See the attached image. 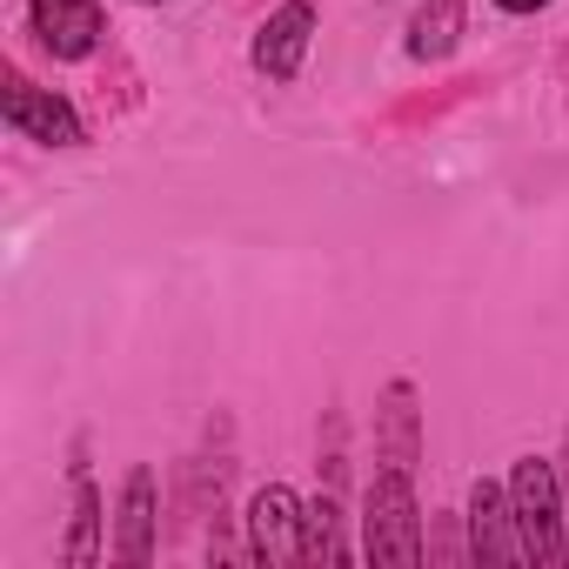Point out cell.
Listing matches in <instances>:
<instances>
[{
  "mask_svg": "<svg viewBox=\"0 0 569 569\" xmlns=\"http://www.w3.org/2000/svg\"><path fill=\"white\" fill-rule=\"evenodd\" d=\"M362 549H369V562H389V569H416L422 562V516H416V476L409 469H389L382 462L369 476Z\"/></svg>",
  "mask_w": 569,
  "mask_h": 569,
  "instance_id": "1",
  "label": "cell"
},
{
  "mask_svg": "<svg viewBox=\"0 0 569 569\" xmlns=\"http://www.w3.org/2000/svg\"><path fill=\"white\" fill-rule=\"evenodd\" d=\"M509 502H516V529H522L529 562H562L569 542H562V476H556V462L522 456L509 469Z\"/></svg>",
  "mask_w": 569,
  "mask_h": 569,
  "instance_id": "2",
  "label": "cell"
},
{
  "mask_svg": "<svg viewBox=\"0 0 569 569\" xmlns=\"http://www.w3.org/2000/svg\"><path fill=\"white\" fill-rule=\"evenodd\" d=\"M0 108H8V128L28 134V141H48V148H81V141H88V134H81V114H74L61 94L34 88L28 74H8V88H0Z\"/></svg>",
  "mask_w": 569,
  "mask_h": 569,
  "instance_id": "3",
  "label": "cell"
},
{
  "mask_svg": "<svg viewBox=\"0 0 569 569\" xmlns=\"http://www.w3.org/2000/svg\"><path fill=\"white\" fill-rule=\"evenodd\" d=\"M248 549H254V562H302V502H296V489H281V482H268V489H254V502H248Z\"/></svg>",
  "mask_w": 569,
  "mask_h": 569,
  "instance_id": "4",
  "label": "cell"
},
{
  "mask_svg": "<svg viewBox=\"0 0 569 569\" xmlns=\"http://www.w3.org/2000/svg\"><path fill=\"white\" fill-rule=\"evenodd\" d=\"M309 41H316V8L309 0H289V8H274L254 34V68L268 81H296L302 61H309Z\"/></svg>",
  "mask_w": 569,
  "mask_h": 569,
  "instance_id": "5",
  "label": "cell"
},
{
  "mask_svg": "<svg viewBox=\"0 0 569 569\" xmlns=\"http://www.w3.org/2000/svg\"><path fill=\"white\" fill-rule=\"evenodd\" d=\"M469 542L482 562H529L522 549V529H516V502H509V482H476L469 489Z\"/></svg>",
  "mask_w": 569,
  "mask_h": 569,
  "instance_id": "6",
  "label": "cell"
},
{
  "mask_svg": "<svg viewBox=\"0 0 569 569\" xmlns=\"http://www.w3.org/2000/svg\"><path fill=\"white\" fill-rule=\"evenodd\" d=\"M28 28H34V41H41L54 61H81V54H94V41H101V8H94V0H34Z\"/></svg>",
  "mask_w": 569,
  "mask_h": 569,
  "instance_id": "7",
  "label": "cell"
},
{
  "mask_svg": "<svg viewBox=\"0 0 569 569\" xmlns=\"http://www.w3.org/2000/svg\"><path fill=\"white\" fill-rule=\"evenodd\" d=\"M114 556L128 562V569H141L148 556H154V469H128V482H121V529H114Z\"/></svg>",
  "mask_w": 569,
  "mask_h": 569,
  "instance_id": "8",
  "label": "cell"
},
{
  "mask_svg": "<svg viewBox=\"0 0 569 569\" xmlns=\"http://www.w3.org/2000/svg\"><path fill=\"white\" fill-rule=\"evenodd\" d=\"M376 436H382V462L416 476L422 436H416V389H409V382H389V396H382V409H376Z\"/></svg>",
  "mask_w": 569,
  "mask_h": 569,
  "instance_id": "9",
  "label": "cell"
},
{
  "mask_svg": "<svg viewBox=\"0 0 569 569\" xmlns=\"http://www.w3.org/2000/svg\"><path fill=\"white\" fill-rule=\"evenodd\" d=\"M462 34V0H429V8L409 21V54L416 61H442Z\"/></svg>",
  "mask_w": 569,
  "mask_h": 569,
  "instance_id": "10",
  "label": "cell"
},
{
  "mask_svg": "<svg viewBox=\"0 0 569 569\" xmlns=\"http://www.w3.org/2000/svg\"><path fill=\"white\" fill-rule=\"evenodd\" d=\"M94 556H101V496H94L88 476H74V529H68L61 562H68V569H88Z\"/></svg>",
  "mask_w": 569,
  "mask_h": 569,
  "instance_id": "11",
  "label": "cell"
},
{
  "mask_svg": "<svg viewBox=\"0 0 569 569\" xmlns=\"http://www.w3.org/2000/svg\"><path fill=\"white\" fill-rule=\"evenodd\" d=\"M349 549H342V509H336V496H316L309 509H302V562H342Z\"/></svg>",
  "mask_w": 569,
  "mask_h": 569,
  "instance_id": "12",
  "label": "cell"
},
{
  "mask_svg": "<svg viewBox=\"0 0 569 569\" xmlns=\"http://www.w3.org/2000/svg\"><path fill=\"white\" fill-rule=\"evenodd\" d=\"M496 8H509V14H536V8H549V0H496Z\"/></svg>",
  "mask_w": 569,
  "mask_h": 569,
  "instance_id": "13",
  "label": "cell"
}]
</instances>
